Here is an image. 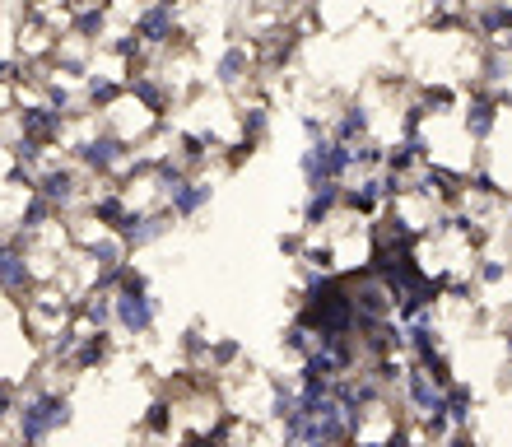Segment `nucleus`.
<instances>
[{"instance_id": "20", "label": "nucleus", "mask_w": 512, "mask_h": 447, "mask_svg": "<svg viewBox=\"0 0 512 447\" xmlns=\"http://www.w3.org/2000/svg\"><path fill=\"white\" fill-rule=\"evenodd\" d=\"M508 382H512V378H508Z\"/></svg>"}, {"instance_id": "10", "label": "nucleus", "mask_w": 512, "mask_h": 447, "mask_svg": "<svg viewBox=\"0 0 512 447\" xmlns=\"http://www.w3.org/2000/svg\"><path fill=\"white\" fill-rule=\"evenodd\" d=\"M247 70H252V47L233 42V47H224L215 61V84L219 89H238V84L247 80Z\"/></svg>"}, {"instance_id": "3", "label": "nucleus", "mask_w": 512, "mask_h": 447, "mask_svg": "<svg viewBox=\"0 0 512 447\" xmlns=\"http://www.w3.org/2000/svg\"><path fill=\"white\" fill-rule=\"evenodd\" d=\"M75 159H80V168H89V173H98V177H117L122 168H131L135 149H131V140L117 136L108 126V131L80 140V145H75Z\"/></svg>"}, {"instance_id": "13", "label": "nucleus", "mask_w": 512, "mask_h": 447, "mask_svg": "<svg viewBox=\"0 0 512 447\" xmlns=\"http://www.w3.org/2000/svg\"><path fill=\"white\" fill-rule=\"evenodd\" d=\"M270 136V112L256 103V108H247L243 112V149H252V145H261V140Z\"/></svg>"}, {"instance_id": "11", "label": "nucleus", "mask_w": 512, "mask_h": 447, "mask_svg": "<svg viewBox=\"0 0 512 447\" xmlns=\"http://www.w3.org/2000/svg\"><path fill=\"white\" fill-rule=\"evenodd\" d=\"M126 98V80L112 75H84V108L89 112H112Z\"/></svg>"}, {"instance_id": "7", "label": "nucleus", "mask_w": 512, "mask_h": 447, "mask_svg": "<svg viewBox=\"0 0 512 447\" xmlns=\"http://www.w3.org/2000/svg\"><path fill=\"white\" fill-rule=\"evenodd\" d=\"M66 131V112H56L52 103H33L19 112V136H33L38 145H56Z\"/></svg>"}, {"instance_id": "16", "label": "nucleus", "mask_w": 512, "mask_h": 447, "mask_svg": "<svg viewBox=\"0 0 512 447\" xmlns=\"http://www.w3.org/2000/svg\"><path fill=\"white\" fill-rule=\"evenodd\" d=\"M298 126H303V140H308V145H317V140L331 136V126H326L322 117H312V112H303V122H298Z\"/></svg>"}, {"instance_id": "15", "label": "nucleus", "mask_w": 512, "mask_h": 447, "mask_svg": "<svg viewBox=\"0 0 512 447\" xmlns=\"http://www.w3.org/2000/svg\"><path fill=\"white\" fill-rule=\"evenodd\" d=\"M475 280H480V285H499V280H508V261H480V266H475Z\"/></svg>"}, {"instance_id": "17", "label": "nucleus", "mask_w": 512, "mask_h": 447, "mask_svg": "<svg viewBox=\"0 0 512 447\" xmlns=\"http://www.w3.org/2000/svg\"><path fill=\"white\" fill-rule=\"evenodd\" d=\"M10 410H19V406H14V387H10V382H0V420H5Z\"/></svg>"}, {"instance_id": "8", "label": "nucleus", "mask_w": 512, "mask_h": 447, "mask_svg": "<svg viewBox=\"0 0 512 447\" xmlns=\"http://www.w3.org/2000/svg\"><path fill=\"white\" fill-rule=\"evenodd\" d=\"M38 196H47V201L56 205V210H66V205L80 201V173L75 168H61V163H47L38 173Z\"/></svg>"}, {"instance_id": "4", "label": "nucleus", "mask_w": 512, "mask_h": 447, "mask_svg": "<svg viewBox=\"0 0 512 447\" xmlns=\"http://www.w3.org/2000/svg\"><path fill=\"white\" fill-rule=\"evenodd\" d=\"M131 33L145 42V47H168V42L177 38V5H168V0L140 5L131 19Z\"/></svg>"}, {"instance_id": "6", "label": "nucleus", "mask_w": 512, "mask_h": 447, "mask_svg": "<svg viewBox=\"0 0 512 447\" xmlns=\"http://www.w3.org/2000/svg\"><path fill=\"white\" fill-rule=\"evenodd\" d=\"M126 94H131L149 117H163V112L173 108V84H168V75H154V70L131 75V80H126Z\"/></svg>"}, {"instance_id": "12", "label": "nucleus", "mask_w": 512, "mask_h": 447, "mask_svg": "<svg viewBox=\"0 0 512 447\" xmlns=\"http://www.w3.org/2000/svg\"><path fill=\"white\" fill-rule=\"evenodd\" d=\"M368 131H373V112H368L364 103H350V108L336 117V126H331V136L345 140V145H359V140H368Z\"/></svg>"}, {"instance_id": "18", "label": "nucleus", "mask_w": 512, "mask_h": 447, "mask_svg": "<svg viewBox=\"0 0 512 447\" xmlns=\"http://www.w3.org/2000/svg\"><path fill=\"white\" fill-rule=\"evenodd\" d=\"M499 47H503V52L512 56V28H508V33H503V38H499Z\"/></svg>"}, {"instance_id": "14", "label": "nucleus", "mask_w": 512, "mask_h": 447, "mask_svg": "<svg viewBox=\"0 0 512 447\" xmlns=\"http://www.w3.org/2000/svg\"><path fill=\"white\" fill-rule=\"evenodd\" d=\"M103 24H108V10H103V5H89V10H80L70 19V33H75V38H98Z\"/></svg>"}, {"instance_id": "9", "label": "nucleus", "mask_w": 512, "mask_h": 447, "mask_svg": "<svg viewBox=\"0 0 512 447\" xmlns=\"http://www.w3.org/2000/svg\"><path fill=\"white\" fill-rule=\"evenodd\" d=\"M28 285V257H24V238L0 243V289L5 294H24Z\"/></svg>"}, {"instance_id": "2", "label": "nucleus", "mask_w": 512, "mask_h": 447, "mask_svg": "<svg viewBox=\"0 0 512 447\" xmlns=\"http://www.w3.org/2000/svg\"><path fill=\"white\" fill-rule=\"evenodd\" d=\"M70 424V401L56 392H33L19 406V443L24 447H38L42 438H52L56 429Z\"/></svg>"}, {"instance_id": "19", "label": "nucleus", "mask_w": 512, "mask_h": 447, "mask_svg": "<svg viewBox=\"0 0 512 447\" xmlns=\"http://www.w3.org/2000/svg\"><path fill=\"white\" fill-rule=\"evenodd\" d=\"M499 5H512V0H499Z\"/></svg>"}, {"instance_id": "5", "label": "nucleus", "mask_w": 512, "mask_h": 447, "mask_svg": "<svg viewBox=\"0 0 512 447\" xmlns=\"http://www.w3.org/2000/svg\"><path fill=\"white\" fill-rule=\"evenodd\" d=\"M499 108H503V94H480V89H475V94L466 98V108H461V131H466L471 145H485V140L494 136Z\"/></svg>"}, {"instance_id": "1", "label": "nucleus", "mask_w": 512, "mask_h": 447, "mask_svg": "<svg viewBox=\"0 0 512 447\" xmlns=\"http://www.w3.org/2000/svg\"><path fill=\"white\" fill-rule=\"evenodd\" d=\"M112 312H117V326H122L126 336H149L154 322H159V298L149 294L145 275L131 271V266L122 271V285L112 294Z\"/></svg>"}]
</instances>
